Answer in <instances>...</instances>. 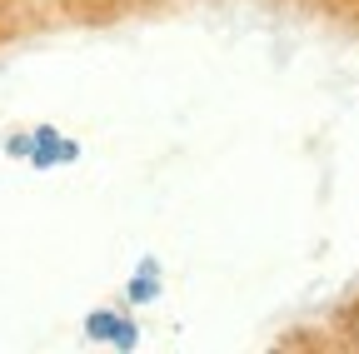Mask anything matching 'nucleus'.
Here are the masks:
<instances>
[]
</instances>
